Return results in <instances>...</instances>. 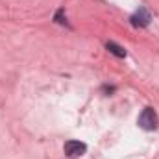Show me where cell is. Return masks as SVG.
Segmentation results:
<instances>
[{"instance_id": "6", "label": "cell", "mask_w": 159, "mask_h": 159, "mask_svg": "<svg viewBox=\"0 0 159 159\" xmlns=\"http://www.w3.org/2000/svg\"><path fill=\"white\" fill-rule=\"evenodd\" d=\"M104 91H106V93H113V91H115V87H104Z\"/></svg>"}, {"instance_id": "4", "label": "cell", "mask_w": 159, "mask_h": 159, "mask_svg": "<svg viewBox=\"0 0 159 159\" xmlns=\"http://www.w3.org/2000/svg\"><path fill=\"white\" fill-rule=\"evenodd\" d=\"M106 48L113 54V56H117V57H126L128 56V52L120 46V44H117V43H113V41H109V43H106Z\"/></svg>"}, {"instance_id": "5", "label": "cell", "mask_w": 159, "mask_h": 159, "mask_svg": "<svg viewBox=\"0 0 159 159\" xmlns=\"http://www.w3.org/2000/svg\"><path fill=\"white\" fill-rule=\"evenodd\" d=\"M54 20H56L57 24H61V26H69V22H67V17H65V11H63V9H57V11H56Z\"/></svg>"}, {"instance_id": "2", "label": "cell", "mask_w": 159, "mask_h": 159, "mask_svg": "<svg viewBox=\"0 0 159 159\" xmlns=\"http://www.w3.org/2000/svg\"><path fill=\"white\" fill-rule=\"evenodd\" d=\"M63 150L69 157H78V156H83L87 152V144L81 143V141H67Z\"/></svg>"}, {"instance_id": "3", "label": "cell", "mask_w": 159, "mask_h": 159, "mask_svg": "<svg viewBox=\"0 0 159 159\" xmlns=\"http://www.w3.org/2000/svg\"><path fill=\"white\" fill-rule=\"evenodd\" d=\"M129 20H131V26H135V28H146L150 24V20H152V15L144 7H139V11L133 13Z\"/></svg>"}, {"instance_id": "1", "label": "cell", "mask_w": 159, "mask_h": 159, "mask_svg": "<svg viewBox=\"0 0 159 159\" xmlns=\"http://www.w3.org/2000/svg\"><path fill=\"white\" fill-rule=\"evenodd\" d=\"M159 124L157 120V115H156V111L152 109V107H146L141 115H139V126L143 128V129H146V131H152V129H156Z\"/></svg>"}]
</instances>
